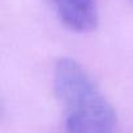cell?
Returning a JSON list of instances; mask_svg holds the SVG:
<instances>
[{
    "label": "cell",
    "mask_w": 133,
    "mask_h": 133,
    "mask_svg": "<svg viewBox=\"0 0 133 133\" xmlns=\"http://www.w3.org/2000/svg\"><path fill=\"white\" fill-rule=\"evenodd\" d=\"M54 89L65 112L68 133H112L117 117L99 88L73 59L63 57L55 65Z\"/></svg>",
    "instance_id": "6da1fadb"
},
{
    "label": "cell",
    "mask_w": 133,
    "mask_h": 133,
    "mask_svg": "<svg viewBox=\"0 0 133 133\" xmlns=\"http://www.w3.org/2000/svg\"><path fill=\"white\" fill-rule=\"evenodd\" d=\"M60 21L73 31L89 33L97 29L99 16L95 0H51Z\"/></svg>",
    "instance_id": "7a4b0ae2"
}]
</instances>
